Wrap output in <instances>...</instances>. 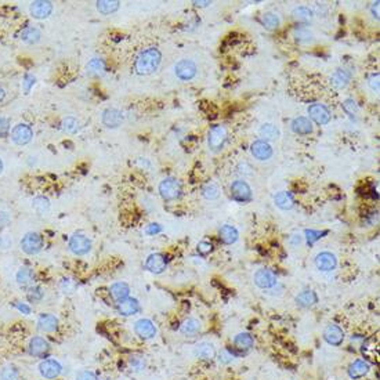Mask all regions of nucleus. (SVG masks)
Segmentation results:
<instances>
[{"label": "nucleus", "instance_id": "obj_1", "mask_svg": "<svg viewBox=\"0 0 380 380\" xmlns=\"http://www.w3.org/2000/svg\"><path fill=\"white\" fill-rule=\"evenodd\" d=\"M161 60H162V54L155 47L144 50V51H141L140 56L137 57L136 64H134V69L138 75H149L158 69Z\"/></svg>", "mask_w": 380, "mask_h": 380}, {"label": "nucleus", "instance_id": "obj_2", "mask_svg": "<svg viewBox=\"0 0 380 380\" xmlns=\"http://www.w3.org/2000/svg\"><path fill=\"white\" fill-rule=\"evenodd\" d=\"M21 250L24 253L29 254V256H34V254H37L43 247V238L40 237V234L37 233H28L25 234L22 237L21 243Z\"/></svg>", "mask_w": 380, "mask_h": 380}, {"label": "nucleus", "instance_id": "obj_3", "mask_svg": "<svg viewBox=\"0 0 380 380\" xmlns=\"http://www.w3.org/2000/svg\"><path fill=\"white\" fill-rule=\"evenodd\" d=\"M68 247L73 254L76 256H85L92 249V241L89 240L83 234H75L69 238Z\"/></svg>", "mask_w": 380, "mask_h": 380}, {"label": "nucleus", "instance_id": "obj_4", "mask_svg": "<svg viewBox=\"0 0 380 380\" xmlns=\"http://www.w3.org/2000/svg\"><path fill=\"white\" fill-rule=\"evenodd\" d=\"M159 192L165 201H174L181 194V185L176 178L168 177L159 184Z\"/></svg>", "mask_w": 380, "mask_h": 380}, {"label": "nucleus", "instance_id": "obj_5", "mask_svg": "<svg viewBox=\"0 0 380 380\" xmlns=\"http://www.w3.org/2000/svg\"><path fill=\"white\" fill-rule=\"evenodd\" d=\"M39 372L42 375V378L47 380L57 379L61 372H63V366L57 361V359H44L39 364Z\"/></svg>", "mask_w": 380, "mask_h": 380}, {"label": "nucleus", "instance_id": "obj_6", "mask_svg": "<svg viewBox=\"0 0 380 380\" xmlns=\"http://www.w3.org/2000/svg\"><path fill=\"white\" fill-rule=\"evenodd\" d=\"M134 333L142 340H149L156 336V328L151 319L141 318L134 324Z\"/></svg>", "mask_w": 380, "mask_h": 380}, {"label": "nucleus", "instance_id": "obj_7", "mask_svg": "<svg viewBox=\"0 0 380 380\" xmlns=\"http://www.w3.org/2000/svg\"><path fill=\"white\" fill-rule=\"evenodd\" d=\"M176 76L181 80H192L197 76V65L191 60H181L174 67Z\"/></svg>", "mask_w": 380, "mask_h": 380}, {"label": "nucleus", "instance_id": "obj_8", "mask_svg": "<svg viewBox=\"0 0 380 380\" xmlns=\"http://www.w3.org/2000/svg\"><path fill=\"white\" fill-rule=\"evenodd\" d=\"M32 137H34V132L25 123H20L11 130V138L17 145H27L28 142H31Z\"/></svg>", "mask_w": 380, "mask_h": 380}, {"label": "nucleus", "instance_id": "obj_9", "mask_svg": "<svg viewBox=\"0 0 380 380\" xmlns=\"http://www.w3.org/2000/svg\"><path fill=\"white\" fill-rule=\"evenodd\" d=\"M231 197L238 202H247L252 198V190L243 180H237L231 185Z\"/></svg>", "mask_w": 380, "mask_h": 380}, {"label": "nucleus", "instance_id": "obj_10", "mask_svg": "<svg viewBox=\"0 0 380 380\" xmlns=\"http://www.w3.org/2000/svg\"><path fill=\"white\" fill-rule=\"evenodd\" d=\"M28 351L31 355L42 358L44 355H47V352L50 351L49 342L42 336H34L29 340Z\"/></svg>", "mask_w": 380, "mask_h": 380}, {"label": "nucleus", "instance_id": "obj_11", "mask_svg": "<svg viewBox=\"0 0 380 380\" xmlns=\"http://www.w3.org/2000/svg\"><path fill=\"white\" fill-rule=\"evenodd\" d=\"M324 339L328 345L338 347L345 342V332L338 325L331 324L324 329Z\"/></svg>", "mask_w": 380, "mask_h": 380}, {"label": "nucleus", "instance_id": "obj_12", "mask_svg": "<svg viewBox=\"0 0 380 380\" xmlns=\"http://www.w3.org/2000/svg\"><path fill=\"white\" fill-rule=\"evenodd\" d=\"M309 115L310 118L318 125H326L331 120V112L329 109L322 104H311L309 106Z\"/></svg>", "mask_w": 380, "mask_h": 380}, {"label": "nucleus", "instance_id": "obj_13", "mask_svg": "<svg viewBox=\"0 0 380 380\" xmlns=\"http://www.w3.org/2000/svg\"><path fill=\"white\" fill-rule=\"evenodd\" d=\"M315 266L319 271H324V273H328V271H332L335 270L336 266H338V259L336 256L331 252H321V253L317 254L315 257Z\"/></svg>", "mask_w": 380, "mask_h": 380}, {"label": "nucleus", "instance_id": "obj_14", "mask_svg": "<svg viewBox=\"0 0 380 380\" xmlns=\"http://www.w3.org/2000/svg\"><path fill=\"white\" fill-rule=\"evenodd\" d=\"M227 140V130L223 126H214L209 132V147L211 151H218Z\"/></svg>", "mask_w": 380, "mask_h": 380}, {"label": "nucleus", "instance_id": "obj_15", "mask_svg": "<svg viewBox=\"0 0 380 380\" xmlns=\"http://www.w3.org/2000/svg\"><path fill=\"white\" fill-rule=\"evenodd\" d=\"M116 311L122 317H130V315H134V314H137L140 311V303H138L137 299L127 297V299L122 300V302H118Z\"/></svg>", "mask_w": 380, "mask_h": 380}, {"label": "nucleus", "instance_id": "obj_16", "mask_svg": "<svg viewBox=\"0 0 380 380\" xmlns=\"http://www.w3.org/2000/svg\"><path fill=\"white\" fill-rule=\"evenodd\" d=\"M253 279L254 283L260 289H271L273 286H275V283H276L275 275L273 274L270 270H266V268L259 270V271L254 274Z\"/></svg>", "mask_w": 380, "mask_h": 380}, {"label": "nucleus", "instance_id": "obj_17", "mask_svg": "<svg viewBox=\"0 0 380 380\" xmlns=\"http://www.w3.org/2000/svg\"><path fill=\"white\" fill-rule=\"evenodd\" d=\"M145 268L152 274H162L166 270V259L161 253H152L148 256Z\"/></svg>", "mask_w": 380, "mask_h": 380}, {"label": "nucleus", "instance_id": "obj_18", "mask_svg": "<svg viewBox=\"0 0 380 380\" xmlns=\"http://www.w3.org/2000/svg\"><path fill=\"white\" fill-rule=\"evenodd\" d=\"M53 11V4L51 1H44V0H37L31 4V14L34 18L37 20H44L47 18Z\"/></svg>", "mask_w": 380, "mask_h": 380}, {"label": "nucleus", "instance_id": "obj_19", "mask_svg": "<svg viewBox=\"0 0 380 380\" xmlns=\"http://www.w3.org/2000/svg\"><path fill=\"white\" fill-rule=\"evenodd\" d=\"M252 154L259 161H267L273 156V148L267 141L257 140L252 144Z\"/></svg>", "mask_w": 380, "mask_h": 380}, {"label": "nucleus", "instance_id": "obj_20", "mask_svg": "<svg viewBox=\"0 0 380 380\" xmlns=\"http://www.w3.org/2000/svg\"><path fill=\"white\" fill-rule=\"evenodd\" d=\"M37 329L44 333H53L58 329V319L53 314H40L37 318Z\"/></svg>", "mask_w": 380, "mask_h": 380}, {"label": "nucleus", "instance_id": "obj_21", "mask_svg": "<svg viewBox=\"0 0 380 380\" xmlns=\"http://www.w3.org/2000/svg\"><path fill=\"white\" fill-rule=\"evenodd\" d=\"M122 120H123V115H122L119 109L108 108V109H105L103 112V123H104V126L115 129V127L120 126Z\"/></svg>", "mask_w": 380, "mask_h": 380}, {"label": "nucleus", "instance_id": "obj_22", "mask_svg": "<svg viewBox=\"0 0 380 380\" xmlns=\"http://www.w3.org/2000/svg\"><path fill=\"white\" fill-rule=\"evenodd\" d=\"M369 369H371V366H369V364L366 361L357 359V361H354L351 365L348 366V376L351 379H361L365 375H368Z\"/></svg>", "mask_w": 380, "mask_h": 380}, {"label": "nucleus", "instance_id": "obj_23", "mask_svg": "<svg viewBox=\"0 0 380 380\" xmlns=\"http://www.w3.org/2000/svg\"><path fill=\"white\" fill-rule=\"evenodd\" d=\"M195 357L199 359H205V361H210V359L214 358V355H216V350H214V347L211 343L209 342H202V343H198L195 345Z\"/></svg>", "mask_w": 380, "mask_h": 380}, {"label": "nucleus", "instance_id": "obj_24", "mask_svg": "<svg viewBox=\"0 0 380 380\" xmlns=\"http://www.w3.org/2000/svg\"><path fill=\"white\" fill-rule=\"evenodd\" d=\"M218 237H220V241L223 243H225V245H233V243H235L238 241L240 234L237 231V228L233 227V225H223L220 228Z\"/></svg>", "mask_w": 380, "mask_h": 380}, {"label": "nucleus", "instance_id": "obj_25", "mask_svg": "<svg viewBox=\"0 0 380 380\" xmlns=\"http://www.w3.org/2000/svg\"><path fill=\"white\" fill-rule=\"evenodd\" d=\"M109 293L112 296L115 302H122L129 297L130 295V288L125 282H115L112 286L109 288Z\"/></svg>", "mask_w": 380, "mask_h": 380}, {"label": "nucleus", "instance_id": "obj_26", "mask_svg": "<svg viewBox=\"0 0 380 380\" xmlns=\"http://www.w3.org/2000/svg\"><path fill=\"white\" fill-rule=\"evenodd\" d=\"M292 130L295 132L296 134H310L312 133V123L309 118H304V116H299L296 118L293 122H292Z\"/></svg>", "mask_w": 380, "mask_h": 380}, {"label": "nucleus", "instance_id": "obj_27", "mask_svg": "<svg viewBox=\"0 0 380 380\" xmlns=\"http://www.w3.org/2000/svg\"><path fill=\"white\" fill-rule=\"evenodd\" d=\"M275 205L282 209V210H289L295 206V199H293V195L288 192V191H281L275 195L274 199Z\"/></svg>", "mask_w": 380, "mask_h": 380}, {"label": "nucleus", "instance_id": "obj_28", "mask_svg": "<svg viewBox=\"0 0 380 380\" xmlns=\"http://www.w3.org/2000/svg\"><path fill=\"white\" fill-rule=\"evenodd\" d=\"M202 329V325L201 322L195 319V318H188L184 321V324L181 325V333L188 336V338H194L197 336L198 333Z\"/></svg>", "mask_w": 380, "mask_h": 380}, {"label": "nucleus", "instance_id": "obj_29", "mask_svg": "<svg viewBox=\"0 0 380 380\" xmlns=\"http://www.w3.org/2000/svg\"><path fill=\"white\" fill-rule=\"evenodd\" d=\"M350 79H351L350 72H347L345 69H338L335 73H333V75H332L331 82H332V85L335 86L336 89H343V87H345V86L348 85Z\"/></svg>", "mask_w": 380, "mask_h": 380}, {"label": "nucleus", "instance_id": "obj_30", "mask_svg": "<svg viewBox=\"0 0 380 380\" xmlns=\"http://www.w3.org/2000/svg\"><path fill=\"white\" fill-rule=\"evenodd\" d=\"M296 302L299 306L307 309V307H311L318 302V297L315 295V292H312V290H303L302 293L296 296Z\"/></svg>", "mask_w": 380, "mask_h": 380}, {"label": "nucleus", "instance_id": "obj_31", "mask_svg": "<svg viewBox=\"0 0 380 380\" xmlns=\"http://www.w3.org/2000/svg\"><path fill=\"white\" fill-rule=\"evenodd\" d=\"M234 345L238 350H242V351H246L249 348H252L253 345V338L249 335V333H238L235 338H234Z\"/></svg>", "mask_w": 380, "mask_h": 380}, {"label": "nucleus", "instance_id": "obj_32", "mask_svg": "<svg viewBox=\"0 0 380 380\" xmlns=\"http://www.w3.org/2000/svg\"><path fill=\"white\" fill-rule=\"evenodd\" d=\"M259 133L263 137V140L264 141H275L278 137H279V130L274 126V125H271V123H264V125H261L260 130H259Z\"/></svg>", "mask_w": 380, "mask_h": 380}, {"label": "nucleus", "instance_id": "obj_33", "mask_svg": "<svg viewBox=\"0 0 380 380\" xmlns=\"http://www.w3.org/2000/svg\"><path fill=\"white\" fill-rule=\"evenodd\" d=\"M119 1L116 0H103V1H97V10H99L101 14H112L115 13L118 8H119Z\"/></svg>", "mask_w": 380, "mask_h": 380}, {"label": "nucleus", "instance_id": "obj_34", "mask_svg": "<svg viewBox=\"0 0 380 380\" xmlns=\"http://www.w3.org/2000/svg\"><path fill=\"white\" fill-rule=\"evenodd\" d=\"M15 279L18 282V285L27 286L31 282L34 281V271L29 267H21L18 270V273L15 275Z\"/></svg>", "mask_w": 380, "mask_h": 380}, {"label": "nucleus", "instance_id": "obj_35", "mask_svg": "<svg viewBox=\"0 0 380 380\" xmlns=\"http://www.w3.org/2000/svg\"><path fill=\"white\" fill-rule=\"evenodd\" d=\"M21 39L28 44H34V43L39 42L40 39V32L36 28H25L21 32Z\"/></svg>", "mask_w": 380, "mask_h": 380}, {"label": "nucleus", "instance_id": "obj_36", "mask_svg": "<svg viewBox=\"0 0 380 380\" xmlns=\"http://www.w3.org/2000/svg\"><path fill=\"white\" fill-rule=\"evenodd\" d=\"M293 18L299 22H309L312 20V11L309 7H297L293 10Z\"/></svg>", "mask_w": 380, "mask_h": 380}, {"label": "nucleus", "instance_id": "obj_37", "mask_svg": "<svg viewBox=\"0 0 380 380\" xmlns=\"http://www.w3.org/2000/svg\"><path fill=\"white\" fill-rule=\"evenodd\" d=\"M32 207L35 209V211L37 214H44L46 211L49 210L50 204H49V199L44 197H37L34 199V202H32Z\"/></svg>", "mask_w": 380, "mask_h": 380}, {"label": "nucleus", "instance_id": "obj_38", "mask_svg": "<svg viewBox=\"0 0 380 380\" xmlns=\"http://www.w3.org/2000/svg\"><path fill=\"white\" fill-rule=\"evenodd\" d=\"M263 25L267 29H275L279 25V18L274 13H266L263 15Z\"/></svg>", "mask_w": 380, "mask_h": 380}, {"label": "nucleus", "instance_id": "obj_39", "mask_svg": "<svg viewBox=\"0 0 380 380\" xmlns=\"http://www.w3.org/2000/svg\"><path fill=\"white\" fill-rule=\"evenodd\" d=\"M0 379L1 380H18V371L14 366H4L0 372Z\"/></svg>", "mask_w": 380, "mask_h": 380}, {"label": "nucleus", "instance_id": "obj_40", "mask_svg": "<svg viewBox=\"0 0 380 380\" xmlns=\"http://www.w3.org/2000/svg\"><path fill=\"white\" fill-rule=\"evenodd\" d=\"M343 109L345 111V113L350 116V118H355V115L358 113V105H357V103L354 101L352 99H347L343 103Z\"/></svg>", "mask_w": 380, "mask_h": 380}, {"label": "nucleus", "instance_id": "obj_41", "mask_svg": "<svg viewBox=\"0 0 380 380\" xmlns=\"http://www.w3.org/2000/svg\"><path fill=\"white\" fill-rule=\"evenodd\" d=\"M27 297L31 303H37L43 299V290L40 286H32L27 292Z\"/></svg>", "mask_w": 380, "mask_h": 380}, {"label": "nucleus", "instance_id": "obj_42", "mask_svg": "<svg viewBox=\"0 0 380 380\" xmlns=\"http://www.w3.org/2000/svg\"><path fill=\"white\" fill-rule=\"evenodd\" d=\"M202 194L206 199H216L218 197V188L216 184H207L205 185L204 190H202Z\"/></svg>", "mask_w": 380, "mask_h": 380}, {"label": "nucleus", "instance_id": "obj_43", "mask_svg": "<svg viewBox=\"0 0 380 380\" xmlns=\"http://www.w3.org/2000/svg\"><path fill=\"white\" fill-rule=\"evenodd\" d=\"M63 127L65 132H68V133H75L76 130H78V120L75 119V118H65L63 120Z\"/></svg>", "mask_w": 380, "mask_h": 380}, {"label": "nucleus", "instance_id": "obj_44", "mask_svg": "<svg viewBox=\"0 0 380 380\" xmlns=\"http://www.w3.org/2000/svg\"><path fill=\"white\" fill-rule=\"evenodd\" d=\"M295 37L299 42H309V40H311V37H312V34H311L309 29L297 28L295 29Z\"/></svg>", "mask_w": 380, "mask_h": 380}, {"label": "nucleus", "instance_id": "obj_45", "mask_svg": "<svg viewBox=\"0 0 380 380\" xmlns=\"http://www.w3.org/2000/svg\"><path fill=\"white\" fill-rule=\"evenodd\" d=\"M87 68L90 69V72H96V73H100L104 70V61L103 60H99V58H93L92 61L89 63Z\"/></svg>", "mask_w": 380, "mask_h": 380}, {"label": "nucleus", "instance_id": "obj_46", "mask_svg": "<svg viewBox=\"0 0 380 380\" xmlns=\"http://www.w3.org/2000/svg\"><path fill=\"white\" fill-rule=\"evenodd\" d=\"M322 234L325 233H319V231H314V230H306V238H307L309 245H312L319 238H322Z\"/></svg>", "mask_w": 380, "mask_h": 380}, {"label": "nucleus", "instance_id": "obj_47", "mask_svg": "<svg viewBox=\"0 0 380 380\" xmlns=\"http://www.w3.org/2000/svg\"><path fill=\"white\" fill-rule=\"evenodd\" d=\"M10 132V120L4 116H0V138L6 137Z\"/></svg>", "mask_w": 380, "mask_h": 380}, {"label": "nucleus", "instance_id": "obj_48", "mask_svg": "<svg viewBox=\"0 0 380 380\" xmlns=\"http://www.w3.org/2000/svg\"><path fill=\"white\" fill-rule=\"evenodd\" d=\"M218 361L221 364H230L234 361V354L228 350H221L218 354Z\"/></svg>", "mask_w": 380, "mask_h": 380}, {"label": "nucleus", "instance_id": "obj_49", "mask_svg": "<svg viewBox=\"0 0 380 380\" xmlns=\"http://www.w3.org/2000/svg\"><path fill=\"white\" fill-rule=\"evenodd\" d=\"M211 249H213V245L210 242H206V241H202L198 243V252L201 254H207L210 253Z\"/></svg>", "mask_w": 380, "mask_h": 380}, {"label": "nucleus", "instance_id": "obj_50", "mask_svg": "<svg viewBox=\"0 0 380 380\" xmlns=\"http://www.w3.org/2000/svg\"><path fill=\"white\" fill-rule=\"evenodd\" d=\"M76 380H97V378L92 371H82L76 375Z\"/></svg>", "mask_w": 380, "mask_h": 380}, {"label": "nucleus", "instance_id": "obj_51", "mask_svg": "<svg viewBox=\"0 0 380 380\" xmlns=\"http://www.w3.org/2000/svg\"><path fill=\"white\" fill-rule=\"evenodd\" d=\"M14 307H15V309H17V310L20 311V312H22V314H25V315H29V314H31V311H32V309L29 307L27 303L15 302L14 303Z\"/></svg>", "mask_w": 380, "mask_h": 380}, {"label": "nucleus", "instance_id": "obj_52", "mask_svg": "<svg viewBox=\"0 0 380 380\" xmlns=\"http://www.w3.org/2000/svg\"><path fill=\"white\" fill-rule=\"evenodd\" d=\"M34 83H35V78L32 75H25V78H24V90H25V93H29Z\"/></svg>", "mask_w": 380, "mask_h": 380}, {"label": "nucleus", "instance_id": "obj_53", "mask_svg": "<svg viewBox=\"0 0 380 380\" xmlns=\"http://www.w3.org/2000/svg\"><path fill=\"white\" fill-rule=\"evenodd\" d=\"M369 86H371V89H372L373 92H379V73H375L371 76L369 79Z\"/></svg>", "mask_w": 380, "mask_h": 380}, {"label": "nucleus", "instance_id": "obj_54", "mask_svg": "<svg viewBox=\"0 0 380 380\" xmlns=\"http://www.w3.org/2000/svg\"><path fill=\"white\" fill-rule=\"evenodd\" d=\"M162 231V227L159 224H149L147 227V230H145V233L148 234V235H156V234H159Z\"/></svg>", "mask_w": 380, "mask_h": 380}, {"label": "nucleus", "instance_id": "obj_55", "mask_svg": "<svg viewBox=\"0 0 380 380\" xmlns=\"http://www.w3.org/2000/svg\"><path fill=\"white\" fill-rule=\"evenodd\" d=\"M10 223V216L6 211H0V227H4Z\"/></svg>", "mask_w": 380, "mask_h": 380}, {"label": "nucleus", "instance_id": "obj_56", "mask_svg": "<svg viewBox=\"0 0 380 380\" xmlns=\"http://www.w3.org/2000/svg\"><path fill=\"white\" fill-rule=\"evenodd\" d=\"M379 1H375L372 4V8H371L372 10V15L376 20H379Z\"/></svg>", "mask_w": 380, "mask_h": 380}, {"label": "nucleus", "instance_id": "obj_57", "mask_svg": "<svg viewBox=\"0 0 380 380\" xmlns=\"http://www.w3.org/2000/svg\"><path fill=\"white\" fill-rule=\"evenodd\" d=\"M300 243H302V237H300V235H293V237H292V240H290V245H292L293 247H296V246H299Z\"/></svg>", "mask_w": 380, "mask_h": 380}, {"label": "nucleus", "instance_id": "obj_58", "mask_svg": "<svg viewBox=\"0 0 380 380\" xmlns=\"http://www.w3.org/2000/svg\"><path fill=\"white\" fill-rule=\"evenodd\" d=\"M10 240H8L7 237H0V247L1 249H7L8 246H10Z\"/></svg>", "mask_w": 380, "mask_h": 380}, {"label": "nucleus", "instance_id": "obj_59", "mask_svg": "<svg viewBox=\"0 0 380 380\" xmlns=\"http://www.w3.org/2000/svg\"><path fill=\"white\" fill-rule=\"evenodd\" d=\"M194 4L197 7H206L207 4H210V1H194Z\"/></svg>", "mask_w": 380, "mask_h": 380}, {"label": "nucleus", "instance_id": "obj_60", "mask_svg": "<svg viewBox=\"0 0 380 380\" xmlns=\"http://www.w3.org/2000/svg\"><path fill=\"white\" fill-rule=\"evenodd\" d=\"M4 96H6V94H4V90H3V89L0 87V103H1L3 100H4Z\"/></svg>", "mask_w": 380, "mask_h": 380}, {"label": "nucleus", "instance_id": "obj_61", "mask_svg": "<svg viewBox=\"0 0 380 380\" xmlns=\"http://www.w3.org/2000/svg\"><path fill=\"white\" fill-rule=\"evenodd\" d=\"M1 172H3V161L0 159V173H1Z\"/></svg>", "mask_w": 380, "mask_h": 380}]
</instances>
